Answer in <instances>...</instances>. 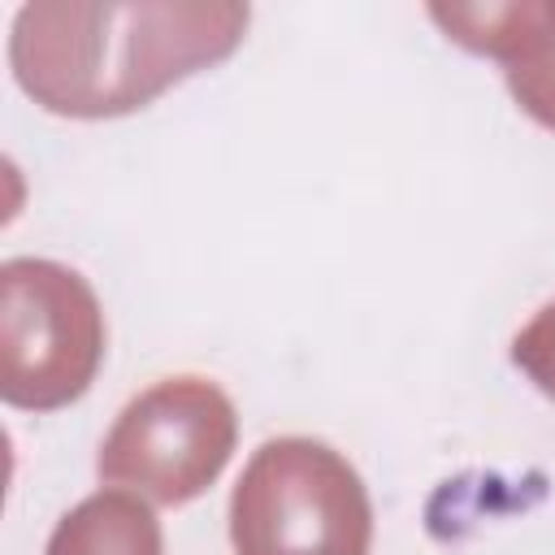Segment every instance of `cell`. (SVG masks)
<instances>
[{"instance_id": "7", "label": "cell", "mask_w": 555, "mask_h": 555, "mask_svg": "<svg viewBox=\"0 0 555 555\" xmlns=\"http://www.w3.org/2000/svg\"><path fill=\"white\" fill-rule=\"evenodd\" d=\"M512 360L516 369L529 373V382L555 399V299L512 338Z\"/></svg>"}, {"instance_id": "5", "label": "cell", "mask_w": 555, "mask_h": 555, "mask_svg": "<svg viewBox=\"0 0 555 555\" xmlns=\"http://www.w3.org/2000/svg\"><path fill=\"white\" fill-rule=\"evenodd\" d=\"M429 17L468 52L503 65L512 100L555 130V0L507 4H429Z\"/></svg>"}, {"instance_id": "2", "label": "cell", "mask_w": 555, "mask_h": 555, "mask_svg": "<svg viewBox=\"0 0 555 555\" xmlns=\"http://www.w3.org/2000/svg\"><path fill=\"white\" fill-rule=\"evenodd\" d=\"M230 542L234 555H369V490L330 442L273 438L230 494Z\"/></svg>"}, {"instance_id": "4", "label": "cell", "mask_w": 555, "mask_h": 555, "mask_svg": "<svg viewBox=\"0 0 555 555\" xmlns=\"http://www.w3.org/2000/svg\"><path fill=\"white\" fill-rule=\"evenodd\" d=\"M238 416L208 377H165L134 395L100 447V477L152 503H191L230 464Z\"/></svg>"}, {"instance_id": "6", "label": "cell", "mask_w": 555, "mask_h": 555, "mask_svg": "<svg viewBox=\"0 0 555 555\" xmlns=\"http://www.w3.org/2000/svg\"><path fill=\"white\" fill-rule=\"evenodd\" d=\"M43 555H165V538L139 494L100 490L61 516Z\"/></svg>"}, {"instance_id": "3", "label": "cell", "mask_w": 555, "mask_h": 555, "mask_svg": "<svg viewBox=\"0 0 555 555\" xmlns=\"http://www.w3.org/2000/svg\"><path fill=\"white\" fill-rule=\"evenodd\" d=\"M104 360V312L82 273L17 256L0 264V395L52 412L87 395Z\"/></svg>"}, {"instance_id": "1", "label": "cell", "mask_w": 555, "mask_h": 555, "mask_svg": "<svg viewBox=\"0 0 555 555\" xmlns=\"http://www.w3.org/2000/svg\"><path fill=\"white\" fill-rule=\"evenodd\" d=\"M247 4H56L17 9L9 61L22 91L61 117H121L165 87L225 61Z\"/></svg>"}]
</instances>
